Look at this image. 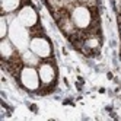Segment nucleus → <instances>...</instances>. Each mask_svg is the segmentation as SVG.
Here are the masks:
<instances>
[{
	"instance_id": "nucleus-6",
	"label": "nucleus",
	"mask_w": 121,
	"mask_h": 121,
	"mask_svg": "<svg viewBox=\"0 0 121 121\" xmlns=\"http://www.w3.org/2000/svg\"><path fill=\"white\" fill-rule=\"evenodd\" d=\"M0 51H2V56H3V58H9L12 54H13V45H12V42L9 41V39H6V38H3V41H2V44H0Z\"/></svg>"
},
{
	"instance_id": "nucleus-4",
	"label": "nucleus",
	"mask_w": 121,
	"mask_h": 121,
	"mask_svg": "<svg viewBox=\"0 0 121 121\" xmlns=\"http://www.w3.org/2000/svg\"><path fill=\"white\" fill-rule=\"evenodd\" d=\"M18 19L21 22L22 26H34L38 21V16H37V12L34 10V7L31 6H25L21 9L19 15H18Z\"/></svg>"
},
{
	"instance_id": "nucleus-2",
	"label": "nucleus",
	"mask_w": 121,
	"mask_h": 121,
	"mask_svg": "<svg viewBox=\"0 0 121 121\" xmlns=\"http://www.w3.org/2000/svg\"><path fill=\"white\" fill-rule=\"evenodd\" d=\"M72 21L73 23L76 25L77 28H80V29H85V28H88L91 22H92V15L89 12L88 7H85V6H77L73 9L72 12Z\"/></svg>"
},
{
	"instance_id": "nucleus-3",
	"label": "nucleus",
	"mask_w": 121,
	"mask_h": 121,
	"mask_svg": "<svg viewBox=\"0 0 121 121\" xmlns=\"http://www.w3.org/2000/svg\"><path fill=\"white\" fill-rule=\"evenodd\" d=\"M29 50L34 54H37L39 58H47L51 54V45L48 39L42 38V37H35L32 38L29 42Z\"/></svg>"
},
{
	"instance_id": "nucleus-7",
	"label": "nucleus",
	"mask_w": 121,
	"mask_h": 121,
	"mask_svg": "<svg viewBox=\"0 0 121 121\" xmlns=\"http://www.w3.org/2000/svg\"><path fill=\"white\" fill-rule=\"evenodd\" d=\"M19 4H21V0H2V10L4 13L13 12L19 7Z\"/></svg>"
},
{
	"instance_id": "nucleus-5",
	"label": "nucleus",
	"mask_w": 121,
	"mask_h": 121,
	"mask_svg": "<svg viewBox=\"0 0 121 121\" xmlns=\"http://www.w3.org/2000/svg\"><path fill=\"white\" fill-rule=\"evenodd\" d=\"M39 79L41 82L44 83V85H50V83H53L54 79H56V70H54V67L51 66L50 63H44V64H41L39 67Z\"/></svg>"
},
{
	"instance_id": "nucleus-8",
	"label": "nucleus",
	"mask_w": 121,
	"mask_h": 121,
	"mask_svg": "<svg viewBox=\"0 0 121 121\" xmlns=\"http://www.w3.org/2000/svg\"><path fill=\"white\" fill-rule=\"evenodd\" d=\"M6 35H7V22L4 16H2V19H0V37L3 39L6 38Z\"/></svg>"
},
{
	"instance_id": "nucleus-1",
	"label": "nucleus",
	"mask_w": 121,
	"mask_h": 121,
	"mask_svg": "<svg viewBox=\"0 0 121 121\" xmlns=\"http://www.w3.org/2000/svg\"><path fill=\"white\" fill-rule=\"evenodd\" d=\"M21 82L28 91H37L39 88V73L32 66H26L21 70Z\"/></svg>"
}]
</instances>
